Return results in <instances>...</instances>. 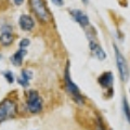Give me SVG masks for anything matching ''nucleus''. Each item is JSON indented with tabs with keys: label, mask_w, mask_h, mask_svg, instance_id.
Listing matches in <instances>:
<instances>
[{
	"label": "nucleus",
	"mask_w": 130,
	"mask_h": 130,
	"mask_svg": "<svg viewBox=\"0 0 130 130\" xmlns=\"http://www.w3.org/2000/svg\"><path fill=\"white\" fill-rule=\"evenodd\" d=\"M26 53H27V51L25 49H20V50H18L11 56V62L13 63L15 66H20V65L22 64L23 59H24V56L26 55Z\"/></svg>",
	"instance_id": "obj_10"
},
{
	"label": "nucleus",
	"mask_w": 130,
	"mask_h": 130,
	"mask_svg": "<svg viewBox=\"0 0 130 130\" xmlns=\"http://www.w3.org/2000/svg\"><path fill=\"white\" fill-rule=\"evenodd\" d=\"M64 80H65V86H66V89L68 93L73 96V99L78 104H83L84 103V98L81 95V93L79 91L78 87L73 83V80L71 78V73H70V64L67 63L66 68H65V75H64Z\"/></svg>",
	"instance_id": "obj_1"
},
{
	"label": "nucleus",
	"mask_w": 130,
	"mask_h": 130,
	"mask_svg": "<svg viewBox=\"0 0 130 130\" xmlns=\"http://www.w3.org/2000/svg\"><path fill=\"white\" fill-rule=\"evenodd\" d=\"M31 10L34 11V13L37 15V18L43 23H47L50 19V14L47 9L46 5H44L43 0H29Z\"/></svg>",
	"instance_id": "obj_3"
},
{
	"label": "nucleus",
	"mask_w": 130,
	"mask_h": 130,
	"mask_svg": "<svg viewBox=\"0 0 130 130\" xmlns=\"http://www.w3.org/2000/svg\"><path fill=\"white\" fill-rule=\"evenodd\" d=\"M0 60H1V54H0Z\"/></svg>",
	"instance_id": "obj_19"
},
{
	"label": "nucleus",
	"mask_w": 130,
	"mask_h": 130,
	"mask_svg": "<svg viewBox=\"0 0 130 130\" xmlns=\"http://www.w3.org/2000/svg\"><path fill=\"white\" fill-rule=\"evenodd\" d=\"M3 77H5L8 83H10V84H12L14 81V75H13V73H11L10 71L3 73Z\"/></svg>",
	"instance_id": "obj_14"
},
{
	"label": "nucleus",
	"mask_w": 130,
	"mask_h": 130,
	"mask_svg": "<svg viewBox=\"0 0 130 130\" xmlns=\"http://www.w3.org/2000/svg\"><path fill=\"white\" fill-rule=\"evenodd\" d=\"M71 15L74 18V20L81 27H86L89 25V18L85 12L80 11V10H72Z\"/></svg>",
	"instance_id": "obj_6"
},
{
	"label": "nucleus",
	"mask_w": 130,
	"mask_h": 130,
	"mask_svg": "<svg viewBox=\"0 0 130 130\" xmlns=\"http://www.w3.org/2000/svg\"><path fill=\"white\" fill-rule=\"evenodd\" d=\"M31 77H32V73L30 71H28V70H23L22 73H21V77L19 78V84L21 85V86L23 87H27L28 85H29V81L31 79Z\"/></svg>",
	"instance_id": "obj_11"
},
{
	"label": "nucleus",
	"mask_w": 130,
	"mask_h": 130,
	"mask_svg": "<svg viewBox=\"0 0 130 130\" xmlns=\"http://www.w3.org/2000/svg\"><path fill=\"white\" fill-rule=\"evenodd\" d=\"M99 84L102 86L103 88H111L113 85V75L111 72L104 73L102 76L99 77Z\"/></svg>",
	"instance_id": "obj_9"
},
{
	"label": "nucleus",
	"mask_w": 130,
	"mask_h": 130,
	"mask_svg": "<svg viewBox=\"0 0 130 130\" xmlns=\"http://www.w3.org/2000/svg\"><path fill=\"white\" fill-rule=\"evenodd\" d=\"M89 47H90V50L93 54H94L95 56L99 60H104L105 58H106V53L104 52V50L102 48H101V46H99L96 42L94 41H90V43H89Z\"/></svg>",
	"instance_id": "obj_8"
},
{
	"label": "nucleus",
	"mask_w": 130,
	"mask_h": 130,
	"mask_svg": "<svg viewBox=\"0 0 130 130\" xmlns=\"http://www.w3.org/2000/svg\"><path fill=\"white\" fill-rule=\"evenodd\" d=\"M19 25L23 30L29 31L34 28L35 22H34V20H32L31 16L27 15V14H23V15L20 16V19H19Z\"/></svg>",
	"instance_id": "obj_7"
},
{
	"label": "nucleus",
	"mask_w": 130,
	"mask_h": 130,
	"mask_svg": "<svg viewBox=\"0 0 130 130\" xmlns=\"http://www.w3.org/2000/svg\"><path fill=\"white\" fill-rule=\"evenodd\" d=\"M96 130H104L103 128V126L101 125V124H98V127H96Z\"/></svg>",
	"instance_id": "obj_17"
},
{
	"label": "nucleus",
	"mask_w": 130,
	"mask_h": 130,
	"mask_svg": "<svg viewBox=\"0 0 130 130\" xmlns=\"http://www.w3.org/2000/svg\"><path fill=\"white\" fill-rule=\"evenodd\" d=\"M123 107H124V113H125V116L127 118L128 123L130 124V106H129V103L127 99H124L123 101Z\"/></svg>",
	"instance_id": "obj_13"
},
{
	"label": "nucleus",
	"mask_w": 130,
	"mask_h": 130,
	"mask_svg": "<svg viewBox=\"0 0 130 130\" xmlns=\"http://www.w3.org/2000/svg\"><path fill=\"white\" fill-rule=\"evenodd\" d=\"M27 46H29V40L27 38H24L20 41V47H21V49H25Z\"/></svg>",
	"instance_id": "obj_15"
},
{
	"label": "nucleus",
	"mask_w": 130,
	"mask_h": 130,
	"mask_svg": "<svg viewBox=\"0 0 130 130\" xmlns=\"http://www.w3.org/2000/svg\"><path fill=\"white\" fill-rule=\"evenodd\" d=\"M23 2H24V0H14V3L16 6H21Z\"/></svg>",
	"instance_id": "obj_16"
},
{
	"label": "nucleus",
	"mask_w": 130,
	"mask_h": 130,
	"mask_svg": "<svg viewBox=\"0 0 130 130\" xmlns=\"http://www.w3.org/2000/svg\"><path fill=\"white\" fill-rule=\"evenodd\" d=\"M16 114V104L9 99L3 100L0 103V124L5 120L14 117Z\"/></svg>",
	"instance_id": "obj_2"
},
{
	"label": "nucleus",
	"mask_w": 130,
	"mask_h": 130,
	"mask_svg": "<svg viewBox=\"0 0 130 130\" xmlns=\"http://www.w3.org/2000/svg\"><path fill=\"white\" fill-rule=\"evenodd\" d=\"M27 108L28 111L32 114H37L41 112L42 109V101L40 99L39 94L37 91L30 90L28 92V98H27Z\"/></svg>",
	"instance_id": "obj_5"
},
{
	"label": "nucleus",
	"mask_w": 130,
	"mask_h": 130,
	"mask_svg": "<svg viewBox=\"0 0 130 130\" xmlns=\"http://www.w3.org/2000/svg\"><path fill=\"white\" fill-rule=\"evenodd\" d=\"M83 1H84V2H87V0H83Z\"/></svg>",
	"instance_id": "obj_18"
},
{
	"label": "nucleus",
	"mask_w": 130,
	"mask_h": 130,
	"mask_svg": "<svg viewBox=\"0 0 130 130\" xmlns=\"http://www.w3.org/2000/svg\"><path fill=\"white\" fill-rule=\"evenodd\" d=\"M114 51H115L116 64H117V68H118L120 78H121L123 81H127L129 79V70H128L127 62H126L124 55L120 53V51L117 49L116 46H114Z\"/></svg>",
	"instance_id": "obj_4"
},
{
	"label": "nucleus",
	"mask_w": 130,
	"mask_h": 130,
	"mask_svg": "<svg viewBox=\"0 0 130 130\" xmlns=\"http://www.w3.org/2000/svg\"><path fill=\"white\" fill-rule=\"evenodd\" d=\"M13 40H14V37L10 31H3L1 36H0V43L5 47L10 46V44L13 42Z\"/></svg>",
	"instance_id": "obj_12"
}]
</instances>
